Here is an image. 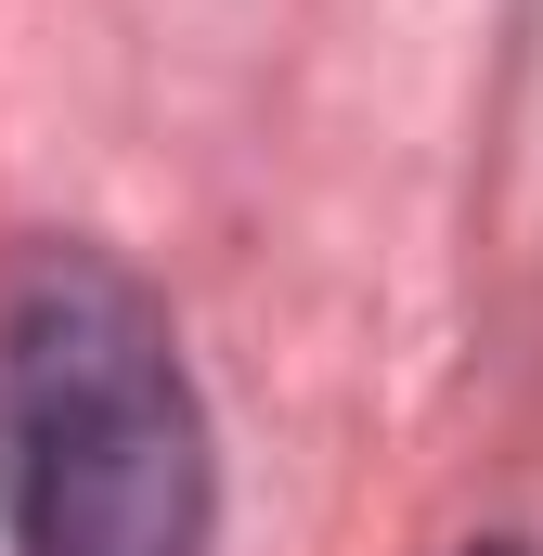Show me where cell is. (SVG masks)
Listing matches in <instances>:
<instances>
[{"instance_id": "6da1fadb", "label": "cell", "mask_w": 543, "mask_h": 556, "mask_svg": "<svg viewBox=\"0 0 543 556\" xmlns=\"http://www.w3.org/2000/svg\"><path fill=\"white\" fill-rule=\"evenodd\" d=\"M220 466L155 285L104 247H39L0 298V544L207 556Z\"/></svg>"}, {"instance_id": "7a4b0ae2", "label": "cell", "mask_w": 543, "mask_h": 556, "mask_svg": "<svg viewBox=\"0 0 543 556\" xmlns=\"http://www.w3.org/2000/svg\"><path fill=\"white\" fill-rule=\"evenodd\" d=\"M466 556H543V544H466Z\"/></svg>"}]
</instances>
